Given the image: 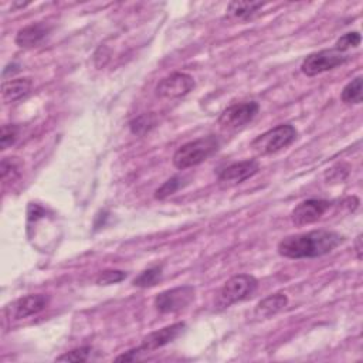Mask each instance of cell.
<instances>
[{"instance_id":"1","label":"cell","mask_w":363,"mask_h":363,"mask_svg":"<svg viewBox=\"0 0 363 363\" xmlns=\"http://www.w3.org/2000/svg\"><path fill=\"white\" fill-rule=\"evenodd\" d=\"M344 241V237L329 230H313L282 238L278 246V254L285 258H317L332 253Z\"/></svg>"},{"instance_id":"2","label":"cell","mask_w":363,"mask_h":363,"mask_svg":"<svg viewBox=\"0 0 363 363\" xmlns=\"http://www.w3.org/2000/svg\"><path fill=\"white\" fill-rule=\"evenodd\" d=\"M220 148V141L214 135H209L205 138H199L196 141L187 142L175 152L174 155V165L175 167L189 169L193 166H198L213 156Z\"/></svg>"},{"instance_id":"3","label":"cell","mask_w":363,"mask_h":363,"mask_svg":"<svg viewBox=\"0 0 363 363\" xmlns=\"http://www.w3.org/2000/svg\"><path fill=\"white\" fill-rule=\"evenodd\" d=\"M297 135L298 132L295 127L282 124L257 136L251 142V148L258 155H273L289 147L297 139Z\"/></svg>"},{"instance_id":"4","label":"cell","mask_w":363,"mask_h":363,"mask_svg":"<svg viewBox=\"0 0 363 363\" xmlns=\"http://www.w3.org/2000/svg\"><path fill=\"white\" fill-rule=\"evenodd\" d=\"M258 287L257 280L249 274H238L231 277L219 291L216 305L219 309H226L233 304L245 301L251 297Z\"/></svg>"},{"instance_id":"5","label":"cell","mask_w":363,"mask_h":363,"mask_svg":"<svg viewBox=\"0 0 363 363\" xmlns=\"http://www.w3.org/2000/svg\"><path fill=\"white\" fill-rule=\"evenodd\" d=\"M349 61V56L345 53L332 50H321L309 54L301 64V71L308 77H315L325 71H331Z\"/></svg>"},{"instance_id":"6","label":"cell","mask_w":363,"mask_h":363,"mask_svg":"<svg viewBox=\"0 0 363 363\" xmlns=\"http://www.w3.org/2000/svg\"><path fill=\"white\" fill-rule=\"evenodd\" d=\"M193 300H195V288L183 285L160 293L155 298V307L160 313H172L185 309Z\"/></svg>"},{"instance_id":"7","label":"cell","mask_w":363,"mask_h":363,"mask_svg":"<svg viewBox=\"0 0 363 363\" xmlns=\"http://www.w3.org/2000/svg\"><path fill=\"white\" fill-rule=\"evenodd\" d=\"M195 80L186 72H174V74L165 77L156 85V95L163 100H178L187 95L195 88Z\"/></svg>"},{"instance_id":"8","label":"cell","mask_w":363,"mask_h":363,"mask_svg":"<svg viewBox=\"0 0 363 363\" xmlns=\"http://www.w3.org/2000/svg\"><path fill=\"white\" fill-rule=\"evenodd\" d=\"M258 110L260 107L254 101L234 104L222 112L219 125L223 129H238L251 123L254 116L258 114Z\"/></svg>"},{"instance_id":"9","label":"cell","mask_w":363,"mask_h":363,"mask_svg":"<svg viewBox=\"0 0 363 363\" xmlns=\"http://www.w3.org/2000/svg\"><path fill=\"white\" fill-rule=\"evenodd\" d=\"M331 207V202L322 199H309L300 203L291 213V220L295 226H305L318 222Z\"/></svg>"},{"instance_id":"10","label":"cell","mask_w":363,"mask_h":363,"mask_svg":"<svg viewBox=\"0 0 363 363\" xmlns=\"http://www.w3.org/2000/svg\"><path fill=\"white\" fill-rule=\"evenodd\" d=\"M185 328H186V325L183 322H178V324H174L171 326L162 328L156 332H152L151 335L145 338L141 344V346H138L135 351L139 355L142 352H152V351H156L159 348H163L165 345L174 342L176 338H179V335L185 331Z\"/></svg>"},{"instance_id":"11","label":"cell","mask_w":363,"mask_h":363,"mask_svg":"<svg viewBox=\"0 0 363 363\" xmlns=\"http://www.w3.org/2000/svg\"><path fill=\"white\" fill-rule=\"evenodd\" d=\"M48 304V297L43 294L36 295H28L19 298L13 304L8 307V311L10 312V318L13 320H24L33 315H37L43 309H45Z\"/></svg>"},{"instance_id":"12","label":"cell","mask_w":363,"mask_h":363,"mask_svg":"<svg viewBox=\"0 0 363 363\" xmlns=\"http://www.w3.org/2000/svg\"><path fill=\"white\" fill-rule=\"evenodd\" d=\"M258 171H260V166L253 159L237 162L223 169V171L219 174V182L226 183L229 186L238 185V183H243L245 180L253 178L254 175H257Z\"/></svg>"},{"instance_id":"13","label":"cell","mask_w":363,"mask_h":363,"mask_svg":"<svg viewBox=\"0 0 363 363\" xmlns=\"http://www.w3.org/2000/svg\"><path fill=\"white\" fill-rule=\"evenodd\" d=\"M287 305H288V298L285 294H274L258 302V305L254 309V315L258 320H267L277 315V313L281 312Z\"/></svg>"},{"instance_id":"14","label":"cell","mask_w":363,"mask_h":363,"mask_svg":"<svg viewBox=\"0 0 363 363\" xmlns=\"http://www.w3.org/2000/svg\"><path fill=\"white\" fill-rule=\"evenodd\" d=\"M47 33H48V29L44 26V24L41 23L30 24V26L23 28L17 32L16 44L20 47H26V48L36 47L45 39Z\"/></svg>"},{"instance_id":"15","label":"cell","mask_w":363,"mask_h":363,"mask_svg":"<svg viewBox=\"0 0 363 363\" xmlns=\"http://www.w3.org/2000/svg\"><path fill=\"white\" fill-rule=\"evenodd\" d=\"M33 87L30 79H17L6 81L2 87V96L5 103H16L26 96Z\"/></svg>"},{"instance_id":"16","label":"cell","mask_w":363,"mask_h":363,"mask_svg":"<svg viewBox=\"0 0 363 363\" xmlns=\"http://www.w3.org/2000/svg\"><path fill=\"white\" fill-rule=\"evenodd\" d=\"M362 98H363V79L356 77L355 80H352L349 84L345 85L341 94V100L345 104L352 105V104H360Z\"/></svg>"},{"instance_id":"17","label":"cell","mask_w":363,"mask_h":363,"mask_svg":"<svg viewBox=\"0 0 363 363\" xmlns=\"http://www.w3.org/2000/svg\"><path fill=\"white\" fill-rule=\"evenodd\" d=\"M262 6L264 3H260V2H233L229 5L227 12L230 13V16L236 19L247 20Z\"/></svg>"},{"instance_id":"18","label":"cell","mask_w":363,"mask_h":363,"mask_svg":"<svg viewBox=\"0 0 363 363\" xmlns=\"http://www.w3.org/2000/svg\"><path fill=\"white\" fill-rule=\"evenodd\" d=\"M162 271H163L162 265H155V267H151L148 270H145L134 280V285L139 287V288L154 287V285H156L160 281L162 274H163Z\"/></svg>"},{"instance_id":"19","label":"cell","mask_w":363,"mask_h":363,"mask_svg":"<svg viewBox=\"0 0 363 363\" xmlns=\"http://www.w3.org/2000/svg\"><path fill=\"white\" fill-rule=\"evenodd\" d=\"M156 124L155 121V116L152 114H145V115H141L138 118H135L134 121H131L129 124V128L132 131V134L135 135H143L149 132Z\"/></svg>"},{"instance_id":"20","label":"cell","mask_w":363,"mask_h":363,"mask_svg":"<svg viewBox=\"0 0 363 363\" xmlns=\"http://www.w3.org/2000/svg\"><path fill=\"white\" fill-rule=\"evenodd\" d=\"M182 187V178L180 176H174L171 179H167L156 191L155 198L159 200H163L169 196H172L174 193H176Z\"/></svg>"},{"instance_id":"21","label":"cell","mask_w":363,"mask_h":363,"mask_svg":"<svg viewBox=\"0 0 363 363\" xmlns=\"http://www.w3.org/2000/svg\"><path fill=\"white\" fill-rule=\"evenodd\" d=\"M362 41V37L357 32H351V33H346L344 34L340 40L336 41L335 44V50L340 52V53H345L348 52L349 48H353V47H357Z\"/></svg>"},{"instance_id":"22","label":"cell","mask_w":363,"mask_h":363,"mask_svg":"<svg viewBox=\"0 0 363 363\" xmlns=\"http://www.w3.org/2000/svg\"><path fill=\"white\" fill-rule=\"evenodd\" d=\"M91 352H92L91 346H81V348L72 349V351L64 353L63 356L57 357V360L59 362H85V360H88Z\"/></svg>"},{"instance_id":"23","label":"cell","mask_w":363,"mask_h":363,"mask_svg":"<svg viewBox=\"0 0 363 363\" xmlns=\"http://www.w3.org/2000/svg\"><path fill=\"white\" fill-rule=\"evenodd\" d=\"M19 135V127L17 125H3L2 134H0V147L2 149H8L9 147L16 142Z\"/></svg>"},{"instance_id":"24","label":"cell","mask_w":363,"mask_h":363,"mask_svg":"<svg viewBox=\"0 0 363 363\" xmlns=\"http://www.w3.org/2000/svg\"><path fill=\"white\" fill-rule=\"evenodd\" d=\"M125 278H127V273H124V271L107 270V271H103L98 276V278H96V284H98V285H111V284L121 282Z\"/></svg>"},{"instance_id":"25","label":"cell","mask_w":363,"mask_h":363,"mask_svg":"<svg viewBox=\"0 0 363 363\" xmlns=\"http://www.w3.org/2000/svg\"><path fill=\"white\" fill-rule=\"evenodd\" d=\"M356 253H357V258L360 260L362 258V236L359 234L357 238H356Z\"/></svg>"}]
</instances>
